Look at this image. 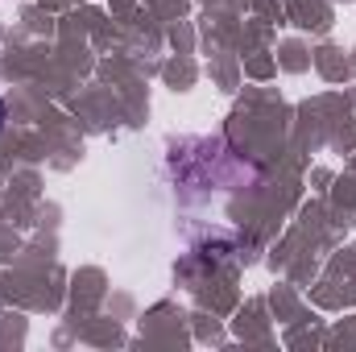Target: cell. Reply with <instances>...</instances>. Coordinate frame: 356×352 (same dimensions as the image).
Returning a JSON list of instances; mask_svg holds the SVG:
<instances>
[{"label": "cell", "instance_id": "cell-1", "mask_svg": "<svg viewBox=\"0 0 356 352\" xmlns=\"http://www.w3.org/2000/svg\"><path fill=\"white\" fill-rule=\"evenodd\" d=\"M0 120H4V108H0Z\"/></svg>", "mask_w": 356, "mask_h": 352}]
</instances>
